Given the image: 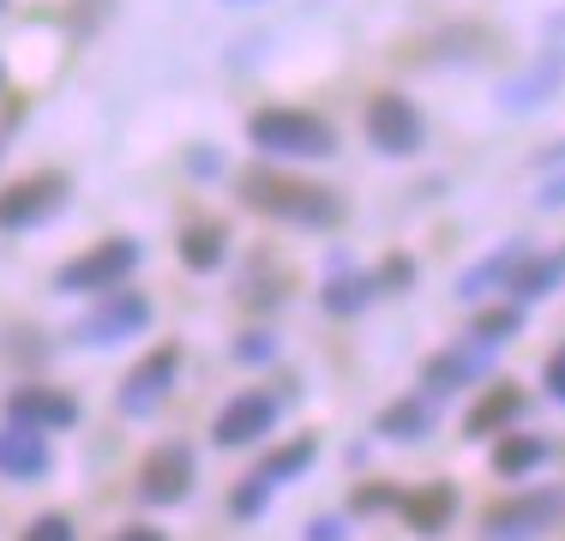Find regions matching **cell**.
<instances>
[{
    "label": "cell",
    "instance_id": "1",
    "mask_svg": "<svg viewBox=\"0 0 565 541\" xmlns=\"http://www.w3.org/2000/svg\"><path fill=\"white\" fill-rule=\"evenodd\" d=\"M241 199L265 216H282V223H301V229H331L343 216L338 193L326 187H307V181H289V174H271V169H253L241 174Z\"/></svg>",
    "mask_w": 565,
    "mask_h": 541
},
{
    "label": "cell",
    "instance_id": "2",
    "mask_svg": "<svg viewBox=\"0 0 565 541\" xmlns=\"http://www.w3.org/2000/svg\"><path fill=\"white\" fill-rule=\"evenodd\" d=\"M253 145L271 157H331V127L319 115H307V108H259V115L247 120Z\"/></svg>",
    "mask_w": 565,
    "mask_h": 541
},
{
    "label": "cell",
    "instance_id": "3",
    "mask_svg": "<svg viewBox=\"0 0 565 541\" xmlns=\"http://www.w3.org/2000/svg\"><path fill=\"white\" fill-rule=\"evenodd\" d=\"M565 511L559 487H530V494H511L500 506L481 511V541H535L554 530V518Z\"/></svg>",
    "mask_w": 565,
    "mask_h": 541
},
{
    "label": "cell",
    "instance_id": "4",
    "mask_svg": "<svg viewBox=\"0 0 565 541\" xmlns=\"http://www.w3.org/2000/svg\"><path fill=\"white\" fill-rule=\"evenodd\" d=\"M145 325H151V301L132 289H103V301L90 307L85 319H78V343L90 349H109V343H127V337H139Z\"/></svg>",
    "mask_w": 565,
    "mask_h": 541
},
{
    "label": "cell",
    "instance_id": "5",
    "mask_svg": "<svg viewBox=\"0 0 565 541\" xmlns=\"http://www.w3.org/2000/svg\"><path fill=\"white\" fill-rule=\"evenodd\" d=\"M139 265V241H103V247H90V253H78L73 265H61V289L66 295H103V289H120V277Z\"/></svg>",
    "mask_w": 565,
    "mask_h": 541
},
{
    "label": "cell",
    "instance_id": "6",
    "mask_svg": "<svg viewBox=\"0 0 565 541\" xmlns=\"http://www.w3.org/2000/svg\"><path fill=\"white\" fill-rule=\"evenodd\" d=\"M174 373H181V349L163 343V349H151V356L139 361L127 379H120V415H151L157 403L169 397V385H174Z\"/></svg>",
    "mask_w": 565,
    "mask_h": 541
},
{
    "label": "cell",
    "instance_id": "7",
    "mask_svg": "<svg viewBox=\"0 0 565 541\" xmlns=\"http://www.w3.org/2000/svg\"><path fill=\"white\" fill-rule=\"evenodd\" d=\"M277 415H282V397H271V391H241V397H228L217 410L211 439L217 445H253L277 427Z\"/></svg>",
    "mask_w": 565,
    "mask_h": 541
},
{
    "label": "cell",
    "instance_id": "8",
    "mask_svg": "<svg viewBox=\"0 0 565 541\" xmlns=\"http://www.w3.org/2000/svg\"><path fill=\"white\" fill-rule=\"evenodd\" d=\"M66 199V181L61 174H24L0 193V229H36L43 216H55Z\"/></svg>",
    "mask_w": 565,
    "mask_h": 541
},
{
    "label": "cell",
    "instance_id": "9",
    "mask_svg": "<svg viewBox=\"0 0 565 541\" xmlns=\"http://www.w3.org/2000/svg\"><path fill=\"white\" fill-rule=\"evenodd\" d=\"M186 487H193V452L174 445V439L157 445V452L145 457V469H139V499L145 506H181Z\"/></svg>",
    "mask_w": 565,
    "mask_h": 541
},
{
    "label": "cell",
    "instance_id": "10",
    "mask_svg": "<svg viewBox=\"0 0 565 541\" xmlns=\"http://www.w3.org/2000/svg\"><path fill=\"white\" fill-rule=\"evenodd\" d=\"M367 139L380 145L385 157H409L415 145H422V115L403 97H373L367 103Z\"/></svg>",
    "mask_w": 565,
    "mask_h": 541
},
{
    "label": "cell",
    "instance_id": "11",
    "mask_svg": "<svg viewBox=\"0 0 565 541\" xmlns=\"http://www.w3.org/2000/svg\"><path fill=\"white\" fill-rule=\"evenodd\" d=\"M7 422L36 427V433H55V427H73L78 422V403L66 397V391H49V385H19L7 397Z\"/></svg>",
    "mask_w": 565,
    "mask_h": 541
},
{
    "label": "cell",
    "instance_id": "12",
    "mask_svg": "<svg viewBox=\"0 0 565 541\" xmlns=\"http://www.w3.org/2000/svg\"><path fill=\"white\" fill-rule=\"evenodd\" d=\"M488 368H493V343H463V349H446V356L427 361V368H422V385H427V397H439V391L476 385Z\"/></svg>",
    "mask_w": 565,
    "mask_h": 541
},
{
    "label": "cell",
    "instance_id": "13",
    "mask_svg": "<svg viewBox=\"0 0 565 541\" xmlns=\"http://www.w3.org/2000/svg\"><path fill=\"white\" fill-rule=\"evenodd\" d=\"M0 476H12V481L49 476V439H43V433H36V427H19V422L0 433Z\"/></svg>",
    "mask_w": 565,
    "mask_h": 541
},
{
    "label": "cell",
    "instance_id": "14",
    "mask_svg": "<svg viewBox=\"0 0 565 541\" xmlns=\"http://www.w3.org/2000/svg\"><path fill=\"white\" fill-rule=\"evenodd\" d=\"M518 415H523V391L505 379V385H493V391H481V397H476V410L463 415V433H469V439H488V433H505Z\"/></svg>",
    "mask_w": 565,
    "mask_h": 541
},
{
    "label": "cell",
    "instance_id": "15",
    "mask_svg": "<svg viewBox=\"0 0 565 541\" xmlns=\"http://www.w3.org/2000/svg\"><path fill=\"white\" fill-rule=\"evenodd\" d=\"M523 259H530V247H505V253H493V259H481L476 270H463V277H457V295H463V301H488V295H505Z\"/></svg>",
    "mask_w": 565,
    "mask_h": 541
},
{
    "label": "cell",
    "instance_id": "16",
    "mask_svg": "<svg viewBox=\"0 0 565 541\" xmlns=\"http://www.w3.org/2000/svg\"><path fill=\"white\" fill-rule=\"evenodd\" d=\"M397 506H403V518H409L415 535H439V530L451 523V506H457V499H451L446 481H434V487H415V494H403Z\"/></svg>",
    "mask_w": 565,
    "mask_h": 541
},
{
    "label": "cell",
    "instance_id": "17",
    "mask_svg": "<svg viewBox=\"0 0 565 541\" xmlns=\"http://www.w3.org/2000/svg\"><path fill=\"white\" fill-rule=\"evenodd\" d=\"M439 422V403L427 397V391H415V397H397L392 410L380 415V433L385 439H427Z\"/></svg>",
    "mask_w": 565,
    "mask_h": 541
},
{
    "label": "cell",
    "instance_id": "18",
    "mask_svg": "<svg viewBox=\"0 0 565 541\" xmlns=\"http://www.w3.org/2000/svg\"><path fill=\"white\" fill-rule=\"evenodd\" d=\"M547 452H554V445H547L542 433H518V439L493 445V469H500V476H523V469L547 464Z\"/></svg>",
    "mask_w": 565,
    "mask_h": 541
},
{
    "label": "cell",
    "instance_id": "19",
    "mask_svg": "<svg viewBox=\"0 0 565 541\" xmlns=\"http://www.w3.org/2000/svg\"><path fill=\"white\" fill-rule=\"evenodd\" d=\"M223 247H228V229L223 223H193L181 235V259L193 270H217L223 265Z\"/></svg>",
    "mask_w": 565,
    "mask_h": 541
},
{
    "label": "cell",
    "instance_id": "20",
    "mask_svg": "<svg viewBox=\"0 0 565 541\" xmlns=\"http://www.w3.org/2000/svg\"><path fill=\"white\" fill-rule=\"evenodd\" d=\"M313 457H319V439H313V433H307V439H289V445H277V452H271V457H265V464H259V476L277 487V481L301 476V469L313 464Z\"/></svg>",
    "mask_w": 565,
    "mask_h": 541
},
{
    "label": "cell",
    "instance_id": "21",
    "mask_svg": "<svg viewBox=\"0 0 565 541\" xmlns=\"http://www.w3.org/2000/svg\"><path fill=\"white\" fill-rule=\"evenodd\" d=\"M559 277H565V259H523L505 295H518V301H535V295L559 289Z\"/></svg>",
    "mask_w": 565,
    "mask_h": 541
},
{
    "label": "cell",
    "instance_id": "22",
    "mask_svg": "<svg viewBox=\"0 0 565 541\" xmlns=\"http://www.w3.org/2000/svg\"><path fill=\"white\" fill-rule=\"evenodd\" d=\"M559 78H565V54H547V61L535 66L530 78L505 85V103H511V108H535V103H542V91H547V85H559Z\"/></svg>",
    "mask_w": 565,
    "mask_h": 541
},
{
    "label": "cell",
    "instance_id": "23",
    "mask_svg": "<svg viewBox=\"0 0 565 541\" xmlns=\"http://www.w3.org/2000/svg\"><path fill=\"white\" fill-rule=\"evenodd\" d=\"M373 295V277H331L326 283V307L331 314H361Z\"/></svg>",
    "mask_w": 565,
    "mask_h": 541
},
{
    "label": "cell",
    "instance_id": "24",
    "mask_svg": "<svg viewBox=\"0 0 565 541\" xmlns=\"http://www.w3.org/2000/svg\"><path fill=\"white\" fill-rule=\"evenodd\" d=\"M518 325H523L518 307H493V314L476 319V343H493V349H500V337H518Z\"/></svg>",
    "mask_w": 565,
    "mask_h": 541
},
{
    "label": "cell",
    "instance_id": "25",
    "mask_svg": "<svg viewBox=\"0 0 565 541\" xmlns=\"http://www.w3.org/2000/svg\"><path fill=\"white\" fill-rule=\"evenodd\" d=\"M265 499H271V481H265L259 469H253V476L235 487V499H228V506H235V518H259V511H265Z\"/></svg>",
    "mask_w": 565,
    "mask_h": 541
},
{
    "label": "cell",
    "instance_id": "26",
    "mask_svg": "<svg viewBox=\"0 0 565 541\" xmlns=\"http://www.w3.org/2000/svg\"><path fill=\"white\" fill-rule=\"evenodd\" d=\"M19 541H73V523H66L61 511H49V518H36Z\"/></svg>",
    "mask_w": 565,
    "mask_h": 541
},
{
    "label": "cell",
    "instance_id": "27",
    "mask_svg": "<svg viewBox=\"0 0 565 541\" xmlns=\"http://www.w3.org/2000/svg\"><path fill=\"white\" fill-rule=\"evenodd\" d=\"M403 494H392V487H361L355 494V511H385V506H397Z\"/></svg>",
    "mask_w": 565,
    "mask_h": 541
},
{
    "label": "cell",
    "instance_id": "28",
    "mask_svg": "<svg viewBox=\"0 0 565 541\" xmlns=\"http://www.w3.org/2000/svg\"><path fill=\"white\" fill-rule=\"evenodd\" d=\"M542 385L554 391V397L565 403V349H554V356H547V368H542Z\"/></svg>",
    "mask_w": 565,
    "mask_h": 541
},
{
    "label": "cell",
    "instance_id": "29",
    "mask_svg": "<svg viewBox=\"0 0 565 541\" xmlns=\"http://www.w3.org/2000/svg\"><path fill=\"white\" fill-rule=\"evenodd\" d=\"M307 541H343V523L338 518H313L307 523Z\"/></svg>",
    "mask_w": 565,
    "mask_h": 541
},
{
    "label": "cell",
    "instance_id": "30",
    "mask_svg": "<svg viewBox=\"0 0 565 541\" xmlns=\"http://www.w3.org/2000/svg\"><path fill=\"white\" fill-rule=\"evenodd\" d=\"M271 356V337H241V361H259Z\"/></svg>",
    "mask_w": 565,
    "mask_h": 541
},
{
    "label": "cell",
    "instance_id": "31",
    "mask_svg": "<svg viewBox=\"0 0 565 541\" xmlns=\"http://www.w3.org/2000/svg\"><path fill=\"white\" fill-rule=\"evenodd\" d=\"M115 541H163V535H157V530H120Z\"/></svg>",
    "mask_w": 565,
    "mask_h": 541
}]
</instances>
